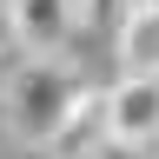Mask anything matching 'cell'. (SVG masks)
Instances as JSON below:
<instances>
[{
	"mask_svg": "<svg viewBox=\"0 0 159 159\" xmlns=\"http://www.w3.org/2000/svg\"><path fill=\"white\" fill-rule=\"evenodd\" d=\"M73 99H80V80L60 66L53 53H33L27 66L13 73V86H7V119H13V133H20V139L47 146V133L66 119Z\"/></svg>",
	"mask_w": 159,
	"mask_h": 159,
	"instance_id": "6da1fadb",
	"label": "cell"
},
{
	"mask_svg": "<svg viewBox=\"0 0 159 159\" xmlns=\"http://www.w3.org/2000/svg\"><path fill=\"white\" fill-rule=\"evenodd\" d=\"M106 139L159 146V73H119L106 86Z\"/></svg>",
	"mask_w": 159,
	"mask_h": 159,
	"instance_id": "7a4b0ae2",
	"label": "cell"
},
{
	"mask_svg": "<svg viewBox=\"0 0 159 159\" xmlns=\"http://www.w3.org/2000/svg\"><path fill=\"white\" fill-rule=\"evenodd\" d=\"M80 27V0H7V33L27 53H60Z\"/></svg>",
	"mask_w": 159,
	"mask_h": 159,
	"instance_id": "3957f363",
	"label": "cell"
},
{
	"mask_svg": "<svg viewBox=\"0 0 159 159\" xmlns=\"http://www.w3.org/2000/svg\"><path fill=\"white\" fill-rule=\"evenodd\" d=\"M99 146H106V93L80 86V99L66 106V119L47 133V152L53 159H93Z\"/></svg>",
	"mask_w": 159,
	"mask_h": 159,
	"instance_id": "277c9868",
	"label": "cell"
},
{
	"mask_svg": "<svg viewBox=\"0 0 159 159\" xmlns=\"http://www.w3.org/2000/svg\"><path fill=\"white\" fill-rule=\"evenodd\" d=\"M113 47H119V73H159V7H133Z\"/></svg>",
	"mask_w": 159,
	"mask_h": 159,
	"instance_id": "5b68a950",
	"label": "cell"
},
{
	"mask_svg": "<svg viewBox=\"0 0 159 159\" xmlns=\"http://www.w3.org/2000/svg\"><path fill=\"white\" fill-rule=\"evenodd\" d=\"M93 159H152V146H126V139H106Z\"/></svg>",
	"mask_w": 159,
	"mask_h": 159,
	"instance_id": "8992f818",
	"label": "cell"
},
{
	"mask_svg": "<svg viewBox=\"0 0 159 159\" xmlns=\"http://www.w3.org/2000/svg\"><path fill=\"white\" fill-rule=\"evenodd\" d=\"M133 7H159V0H133Z\"/></svg>",
	"mask_w": 159,
	"mask_h": 159,
	"instance_id": "52a82bcc",
	"label": "cell"
}]
</instances>
